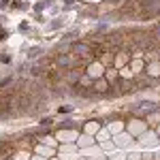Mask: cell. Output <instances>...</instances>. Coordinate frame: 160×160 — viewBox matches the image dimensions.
<instances>
[{
  "mask_svg": "<svg viewBox=\"0 0 160 160\" xmlns=\"http://www.w3.org/2000/svg\"><path fill=\"white\" fill-rule=\"evenodd\" d=\"M94 88H96V90H102V92H105V90H107V81H105V79H98V81L94 83Z\"/></svg>",
  "mask_w": 160,
  "mask_h": 160,
  "instance_id": "6da1fadb",
  "label": "cell"
},
{
  "mask_svg": "<svg viewBox=\"0 0 160 160\" xmlns=\"http://www.w3.org/2000/svg\"><path fill=\"white\" fill-rule=\"evenodd\" d=\"M152 109H156L152 102H143V105H141V111H145V113H148V111H152Z\"/></svg>",
  "mask_w": 160,
  "mask_h": 160,
  "instance_id": "7a4b0ae2",
  "label": "cell"
},
{
  "mask_svg": "<svg viewBox=\"0 0 160 160\" xmlns=\"http://www.w3.org/2000/svg\"><path fill=\"white\" fill-rule=\"evenodd\" d=\"M75 51L77 53H88V47L86 45H75Z\"/></svg>",
  "mask_w": 160,
  "mask_h": 160,
  "instance_id": "3957f363",
  "label": "cell"
}]
</instances>
